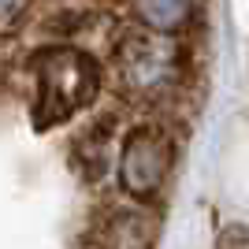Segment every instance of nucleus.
<instances>
[{
  "mask_svg": "<svg viewBox=\"0 0 249 249\" xmlns=\"http://www.w3.org/2000/svg\"><path fill=\"white\" fill-rule=\"evenodd\" d=\"M34 82H37L34 123L52 126L97 97L101 67L89 52L71 49V45H56V49H45L34 56Z\"/></svg>",
  "mask_w": 249,
  "mask_h": 249,
  "instance_id": "nucleus-1",
  "label": "nucleus"
},
{
  "mask_svg": "<svg viewBox=\"0 0 249 249\" xmlns=\"http://www.w3.org/2000/svg\"><path fill=\"white\" fill-rule=\"evenodd\" d=\"M115 67H119V78L134 97H156L171 93L175 86H182L186 78V52L178 49L175 41H167L164 34H130L123 45H119V56H115Z\"/></svg>",
  "mask_w": 249,
  "mask_h": 249,
  "instance_id": "nucleus-2",
  "label": "nucleus"
},
{
  "mask_svg": "<svg viewBox=\"0 0 249 249\" xmlns=\"http://www.w3.org/2000/svg\"><path fill=\"white\" fill-rule=\"evenodd\" d=\"M171 138L160 126H138L119 149V186L134 201H153L171 175Z\"/></svg>",
  "mask_w": 249,
  "mask_h": 249,
  "instance_id": "nucleus-3",
  "label": "nucleus"
},
{
  "mask_svg": "<svg viewBox=\"0 0 249 249\" xmlns=\"http://www.w3.org/2000/svg\"><path fill=\"white\" fill-rule=\"evenodd\" d=\"M153 242H156V219L138 205L112 208L97 231L101 249H153Z\"/></svg>",
  "mask_w": 249,
  "mask_h": 249,
  "instance_id": "nucleus-4",
  "label": "nucleus"
},
{
  "mask_svg": "<svg viewBox=\"0 0 249 249\" xmlns=\"http://www.w3.org/2000/svg\"><path fill=\"white\" fill-rule=\"evenodd\" d=\"M138 22L153 34H178L194 15V0H134Z\"/></svg>",
  "mask_w": 249,
  "mask_h": 249,
  "instance_id": "nucleus-5",
  "label": "nucleus"
},
{
  "mask_svg": "<svg viewBox=\"0 0 249 249\" xmlns=\"http://www.w3.org/2000/svg\"><path fill=\"white\" fill-rule=\"evenodd\" d=\"M26 4H30V0H0V30H8L11 22L26 11Z\"/></svg>",
  "mask_w": 249,
  "mask_h": 249,
  "instance_id": "nucleus-6",
  "label": "nucleus"
}]
</instances>
